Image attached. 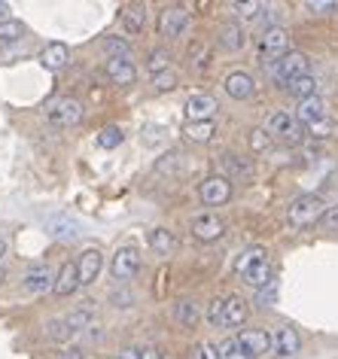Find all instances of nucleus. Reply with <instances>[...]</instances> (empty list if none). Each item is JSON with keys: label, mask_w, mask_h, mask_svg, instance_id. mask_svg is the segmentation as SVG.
<instances>
[{"label": "nucleus", "mask_w": 338, "mask_h": 359, "mask_svg": "<svg viewBox=\"0 0 338 359\" xmlns=\"http://www.w3.org/2000/svg\"><path fill=\"white\" fill-rule=\"evenodd\" d=\"M235 271L238 277L253 286V290H265L271 283V259L265 247H247L241 256L235 259Z\"/></svg>", "instance_id": "1"}, {"label": "nucleus", "mask_w": 338, "mask_h": 359, "mask_svg": "<svg viewBox=\"0 0 338 359\" xmlns=\"http://www.w3.org/2000/svg\"><path fill=\"white\" fill-rule=\"evenodd\" d=\"M323 210H326V204L320 195H314V192L299 195V198H292L290 208H287V222L292 229H311L314 222L323 219Z\"/></svg>", "instance_id": "2"}, {"label": "nucleus", "mask_w": 338, "mask_h": 359, "mask_svg": "<svg viewBox=\"0 0 338 359\" xmlns=\"http://www.w3.org/2000/svg\"><path fill=\"white\" fill-rule=\"evenodd\" d=\"M305 74H308V55H305V52H296V49H290L287 55L274 58L271 67H269V76L280 88H287L292 79H299V76H305Z\"/></svg>", "instance_id": "3"}, {"label": "nucleus", "mask_w": 338, "mask_h": 359, "mask_svg": "<svg viewBox=\"0 0 338 359\" xmlns=\"http://www.w3.org/2000/svg\"><path fill=\"white\" fill-rule=\"evenodd\" d=\"M269 134H274V137L283 143H290V147H296V143L305 140V125H302L296 116H290L287 110H278L269 116Z\"/></svg>", "instance_id": "4"}, {"label": "nucleus", "mask_w": 338, "mask_h": 359, "mask_svg": "<svg viewBox=\"0 0 338 359\" xmlns=\"http://www.w3.org/2000/svg\"><path fill=\"white\" fill-rule=\"evenodd\" d=\"M235 341L241 344V350L250 359H256V356H265V353H271L274 350V335L269 329H259V326H253V329H241L235 335Z\"/></svg>", "instance_id": "5"}, {"label": "nucleus", "mask_w": 338, "mask_h": 359, "mask_svg": "<svg viewBox=\"0 0 338 359\" xmlns=\"http://www.w3.org/2000/svg\"><path fill=\"white\" fill-rule=\"evenodd\" d=\"M83 116H86V110L76 97H58V101L49 107V122L58 125V128H74V125L83 122Z\"/></svg>", "instance_id": "6"}, {"label": "nucleus", "mask_w": 338, "mask_h": 359, "mask_svg": "<svg viewBox=\"0 0 338 359\" xmlns=\"http://www.w3.org/2000/svg\"><path fill=\"white\" fill-rule=\"evenodd\" d=\"M189 10L186 6H165L162 15H158V34L168 40H174V37H180V34L189 28Z\"/></svg>", "instance_id": "7"}, {"label": "nucleus", "mask_w": 338, "mask_h": 359, "mask_svg": "<svg viewBox=\"0 0 338 359\" xmlns=\"http://www.w3.org/2000/svg\"><path fill=\"white\" fill-rule=\"evenodd\" d=\"M137 268H140V253H137V247H119L116 253H113L110 274L116 277V280H131V277L137 274Z\"/></svg>", "instance_id": "8"}, {"label": "nucleus", "mask_w": 338, "mask_h": 359, "mask_svg": "<svg viewBox=\"0 0 338 359\" xmlns=\"http://www.w3.org/2000/svg\"><path fill=\"white\" fill-rule=\"evenodd\" d=\"M229 198H232V183H229L222 174L208 177L201 183V201L208 204V208H222Z\"/></svg>", "instance_id": "9"}, {"label": "nucleus", "mask_w": 338, "mask_h": 359, "mask_svg": "<svg viewBox=\"0 0 338 359\" xmlns=\"http://www.w3.org/2000/svg\"><path fill=\"white\" fill-rule=\"evenodd\" d=\"M222 235H226V222H222L217 213H201V217L192 219V238L195 241L210 244V241H219Z\"/></svg>", "instance_id": "10"}, {"label": "nucleus", "mask_w": 338, "mask_h": 359, "mask_svg": "<svg viewBox=\"0 0 338 359\" xmlns=\"http://www.w3.org/2000/svg\"><path fill=\"white\" fill-rule=\"evenodd\" d=\"M25 290L34 292V295H43V292L55 290V271H52L49 265L28 268V274H25Z\"/></svg>", "instance_id": "11"}, {"label": "nucleus", "mask_w": 338, "mask_h": 359, "mask_svg": "<svg viewBox=\"0 0 338 359\" xmlns=\"http://www.w3.org/2000/svg\"><path fill=\"white\" fill-rule=\"evenodd\" d=\"M217 101L210 95H189L186 101V122H213Z\"/></svg>", "instance_id": "12"}, {"label": "nucleus", "mask_w": 338, "mask_h": 359, "mask_svg": "<svg viewBox=\"0 0 338 359\" xmlns=\"http://www.w3.org/2000/svg\"><path fill=\"white\" fill-rule=\"evenodd\" d=\"M101 268H104V256H101V250H86V253L76 259L79 286L95 283V280H97V274H101Z\"/></svg>", "instance_id": "13"}, {"label": "nucleus", "mask_w": 338, "mask_h": 359, "mask_svg": "<svg viewBox=\"0 0 338 359\" xmlns=\"http://www.w3.org/2000/svg\"><path fill=\"white\" fill-rule=\"evenodd\" d=\"M107 76L113 86H135L137 70L131 65V58H107Z\"/></svg>", "instance_id": "14"}, {"label": "nucleus", "mask_w": 338, "mask_h": 359, "mask_svg": "<svg viewBox=\"0 0 338 359\" xmlns=\"http://www.w3.org/2000/svg\"><path fill=\"white\" fill-rule=\"evenodd\" d=\"M222 86H226V95L235 97V101H247V97H253V92H256L253 76L244 74V70H235V74H229Z\"/></svg>", "instance_id": "15"}, {"label": "nucleus", "mask_w": 338, "mask_h": 359, "mask_svg": "<svg viewBox=\"0 0 338 359\" xmlns=\"http://www.w3.org/2000/svg\"><path fill=\"white\" fill-rule=\"evenodd\" d=\"M247 302L241 295H229V299H222V329H232V326H241L247 320Z\"/></svg>", "instance_id": "16"}, {"label": "nucleus", "mask_w": 338, "mask_h": 359, "mask_svg": "<svg viewBox=\"0 0 338 359\" xmlns=\"http://www.w3.org/2000/svg\"><path fill=\"white\" fill-rule=\"evenodd\" d=\"M299 350H302V338L292 326H283V329L274 332V353L278 356L287 359V356H296Z\"/></svg>", "instance_id": "17"}, {"label": "nucleus", "mask_w": 338, "mask_h": 359, "mask_svg": "<svg viewBox=\"0 0 338 359\" xmlns=\"http://www.w3.org/2000/svg\"><path fill=\"white\" fill-rule=\"evenodd\" d=\"M259 49L265 52V55H287V49H290V34L283 31V28H271V31H265L262 37H259Z\"/></svg>", "instance_id": "18"}, {"label": "nucleus", "mask_w": 338, "mask_h": 359, "mask_svg": "<svg viewBox=\"0 0 338 359\" xmlns=\"http://www.w3.org/2000/svg\"><path fill=\"white\" fill-rule=\"evenodd\" d=\"M296 119L305 125V128H311V125H317V122L329 119V116H326V104L320 101V97H308V101H299Z\"/></svg>", "instance_id": "19"}, {"label": "nucleus", "mask_w": 338, "mask_h": 359, "mask_svg": "<svg viewBox=\"0 0 338 359\" xmlns=\"http://www.w3.org/2000/svg\"><path fill=\"white\" fill-rule=\"evenodd\" d=\"M46 231L58 241H74L79 238V222L74 217H67V213H58V217H52L46 222Z\"/></svg>", "instance_id": "20"}, {"label": "nucleus", "mask_w": 338, "mask_h": 359, "mask_svg": "<svg viewBox=\"0 0 338 359\" xmlns=\"http://www.w3.org/2000/svg\"><path fill=\"white\" fill-rule=\"evenodd\" d=\"M79 290V271H76V262H65L61 265V271L55 274V295H61V299H65V295H74Z\"/></svg>", "instance_id": "21"}, {"label": "nucleus", "mask_w": 338, "mask_h": 359, "mask_svg": "<svg viewBox=\"0 0 338 359\" xmlns=\"http://www.w3.org/2000/svg\"><path fill=\"white\" fill-rule=\"evenodd\" d=\"M40 61L46 70H65L67 61H70V49L65 43H49V46L40 52Z\"/></svg>", "instance_id": "22"}, {"label": "nucleus", "mask_w": 338, "mask_h": 359, "mask_svg": "<svg viewBox=\"0 0 338 359\" xmlns=\"http://www.w3.org/2000/svg\"><path fill=\"white\" fill-rule=\"evenodd\" d=\"M122 28H126L131 37L144 31V28H147V6H144V4L126 6V10H122Z\"/></svg>", "instance_id": "23"}, {"label": "nucleus", "mask_w": 338, "mask_h": 359, "mask_svg": "<svg viewBox=\"0 0 338 359\" xmlns=\"http://www.w3.org/2000/svg\"><path fill=\"white\" fill-rule=\"evenodd\" d=\"M219 43H222V49H229V52H241L247 46V34H244L241 25L229 22L219 28Z\"/></svg>", "instance_id": "24"}, {"label": "nucleus", "mask_w": 338, "mask_h": 359, "mask_svg": "<svg viewBox=\"0 0 338 359\" xmlns=\"http://www.w3.org/2000/svg\"><path fill=\"white\" fill-rule=\"evenodd\" d=\"M219 170H222V177H250L253 174V165L247 158L241 156H235V152H226V156L219 158Z\"/></svg>", "instance_id": "25"}, {"label": "nucleus", "mask_w": 338, "mask_h": 359, "mask_svg": "<svg viewBox=\"0 0 338 359\" xmlns=\"http://www.w3.org/2000/svg\"><path fill=\"white\" fill-rule=\"evenodd\" d=\"M198 304L189 302V299H183V302H177L174 304V320L180 323L183 329H195V323H198Z\"/></svg>", "instance_id": "26"}, {"label": "nucleus", "mask_w": 338, "mask_h": 359, "mask_svg": "<svg viewBox=\"0 0 338 359\" xmlns=\"http://www.w3.org/2000/svg\"><path fill=\"white\" fill-rule=\"evenodd\" d=\"M149 247H153L158 256H171L177 250V238L168 229H153L149 231Z\"/></svg>", "instance_id": "27"}, {"label": "nucleus", "mask_w": 338, "mask_h": 359, "mask_svg": "<svg viewBox=\"0 0 338 359\" xmlns=\"http://www.w3.org/2000/svg\"><path fill=\"white\" fill-rule=\"evenodd\" d=\"M317 79L311 76V74H305V76H299V79H292V83L287 86V92L292 95V97H299V101H308V97H317Z\"/></svg>", "instance_id": "28"}, {"label": "nucleus", "mask_w": 338, "mask_h": 359, "mask_svg": "<svg viewBox=\"0 0 338 359\" xmlns=\"http://www.w3.org/2000/svg\"><path fill=\"white\" fill-rule=\"evenodd\" d=\"M92 302H86V308H79V311H74V313H67V326H70V332H83V329H92V320H95V313H92V308H88Z\"/></svg>", "instance_id": "29"}, {"label": "nucleus", "mask_w": 338, "mask_h": 359, "mask_svg": "<svg viewBox=\"0 0 338 359\" xmlns=\"http://www.w3.org/2000/svg\"><path fill=\"white\" fill-rule=\"evenodd\" d=\"M95 140H97V147H101V149H116L119 143L126 140V134H122L119 125H107V128L97 131V137H95Z\"/></svg>", "instance_id": "30"}, {"label": "nucleus", "mask_w": 338, "mask_h": 359, "mask_svg": "<svg viewBox=\"0 0 338 359\" xmlns=\"http://www.w3.org/2000/svg\"><path fill=\"white\" fill-rule=\"evenodd\" d=\"M183 134L189 140H195V143H208L213 137V122H186Z\"/></svg>", "instance_id": "31"}, {"label": "nucleus", "mask_w": 338, "mask_h": 359, "mask_svg": "<svg viewBox=\"0 0 338 359\" xmlns=\"http://www.w3.org/2000/svg\"><path fill=\"white\" fill-rule=\"evenodd\" d=\"M168 65H171V55H168V49H153V52L147 55V70H149L153 76L165 74Z\"/></svg>", "instance_id": "32"}, {"label": "nucleus", "mask_w": 338, "mask_h": 359, "mask_svg": "<svg viewBox=\"0 0 338 359\" xmlns=\"http://www.w3.org/2000/svg\"><path fill=\"white\" fill-rule=\"evenodd\" d=\"M217 356H219V359H250V356H247L244 350H241V344H238L235 338H222L219 344H217Z\"/></svg>", "instance_id": "33"}, {"label": "nucleus", "mask_w": 338, "mask_h": 359, "mask_svg": "<svg viewBox=\"0 0 338 359\" xmlns=\"http://www.w3.org/2000/svg\"><path fill=\"white\" fill-rule=\"evenodd\" d=\"M104 52H107L110 58H128V55H131V46H128V43L122 40V37H107V40H104Z\"/></svg>", "instance_id": "34"}, {"label": "nucleus", "mask_w": 338, "mask_h": 359, "mask_svg": "<svg viewBox=\"0 0 338 359\" xmlns=\"http://www.w3.org/2000/svg\"><path fill=\"white\" fill-rule=\"evenodd\" d=\"M232 13H235L241 22H250V19H256V15L262 13V4H256V0H244V4H232Z\"/></svg>", "instance_id": "35"}, {"label": "nucleus", "mask_w": 338, "mask_h": 359, "mask_svg": "<svg viewBox=\"0 0 338 359\" xmlns=\"http://www.w3.org/2000/svg\"><path fill=\"white\" fill-rule=\"evenodd\" d=\"M70 335H74V332H70V326H67L65 317L46 323V338H52V341H67Z\"/></svg>", "instance_id": "36"}, {"label": "nucleus", "mask_w": 338, "mask_h": 359, "mask_svg": "<svg viewBox=\"0 0 338 359\" xmlns=\"http://www.w3.org/2000/svg\"><path fill=\"white\" fill-rule=\"evenodd\" d=\"M22 34H25V25L22 22H4V25H0V40H19L22 37Z\"/></svg>", "instance_id": "37"}, {"label": "nucleus", "mask_w": 338, "mask_h": 359, "mask_svg": "<svg viewBox=\"0 0 338 359\" xmlns=\"http://www.w3.org/2000/svg\"><path fill=\"white\" fill-rule=\"evenodd\" d=\"M204 317H208V323L213 329H222V299H213L208 304V313H204Z\"/></svg>", "instance_id": "38"}, {"label": "nucleus", "mask_w": 338, "mask_h": 359, "mask_svg": "<svg viewBox=\"0 0 338 359\" xmlns=\"http://www.w3.org/2000/svg\"><path fill=\"white\" fill-rule=\"evenodd\" d=\"M305 10H308V13L323 15V13H335V10H338V4H335V0H308Z\"/></svg>", "instance_id": "39"}, {"label": "nucleus", "mask_w": 338, "mask_h": 359, "mask_svg": "<svg viewBox=\"0 0 338 359\" xmlns=\"http://www.w3.org/2000/svg\"><path fill=\"white\" fill-rule=\"evenodd\" d=\"M153 86H156V92H171V88L177 86V76L171 74V70H165V74L153 76Z\"/></svg>", "instance_id": "40"}, {"label": "nucleus", "mask_w": 338, "mask_h": 359, "mask_svg": "<svg viewBox=\"0 0 338 359\" xmlns=\"http://www.w3.org/2000/svg\"><path fill=\"white\" fill-rule=\"evenodd\" d=\"M165 140V128L162 125H147L144 128V143L147 147H156V143H162Z\"/></svg>", "instance_id": "41"}, {"label": "nucleus", "mask_w": 338, "mask_h": 359, "mask_svg": "<svg viewBox=\"0 0 338 359\" xmlns=\"http://www.w3.org/2000/svg\"><path fill=\"white\" fill-rule=\"evenodd\" d=\"M180 161H183V156H180V152H171V156H165L162 161H158V170H162V174H174V170H177V165H180Z\"/></svg>", "instance_id": "42"}, {"label": "nucleus", "mask_w": 338, "mask_h": 359, "mask_svg": "<svg viewBox=\"0 0 338 359\" xmlns=\"http://www.w3.org/2000/svg\"><path fill=\"white\" fill-rule=\"evenodd\" d=\"M269 143H271V137L265 134L262 128H256L253 134H250V147L256 149V152H262V149H269Z\"/></svg>", "instance_id": "43"}, {"label": "nucleus", "mask_w": 338, "mask_h": 359, "mask_svg": "<svg viewBox=\"0 0 338 359\" xmlns=\"http://www.w3.org/2000/svg\"><path fill=\"white\" fill-rule=\"evenodd\" d=\"M320 222H323V229L338 231V204H335V208H326L323 210V219H320Z\"/></svg>", "instance_id": "44"}, {"label": "nucleus", "mask_w": 338, "mask_h": 359, "mask_svg": "<svg viewBox=\"0 0 338 359\" xmlns=\"http://www.w3.org/2000/svg\"><path fill=\"white\" fill-rule=\"evenodd\" d=\"M305 134H314V137H326V134H332V122L323 119L317 125H311V128H305Z\"/></svg>", "instance_id": "45"}, {"label": "nucleus", "mask_w": 338, "mask_h": 359, "mask_svg": "<svg viewBox=\"0 0 338 359\" xmlns=\"http://www.w3.org/2000/svg\"><path fill=\"white\" fill-rule=\"evenodd\" d=\"M192 359H219L217 356V347H210V344H198L192 350Z\"/></svg>", "instance_id": "46"}, {"label": "nucleus", "mask_w": 338, "mask_h": 359, "mask_svg": "<svg viewBox=\"0 0 338 359\" xmlns=\"http://www.w3.org/2000/svg\"><path fill=\"white\" fill-rule=\"evenodd\" d=\"M58 359H86V353H83V347H67V350H61Z\"/></svg>", "instance_id": "47"}, {"label": "nucleus", "mask_w": 338, "mask_h": 359, "mask_svg": "<svg viewBox=\"0 0 338 359\" xmlns=\"http://www.w3.org/2000/svg\"><path fill=\"white\" fill-rule=\"evenodd\" d=\"M259 19H262L265 25H269V28H265V31L278 28V25H274V19H278V13H274V10H262V15H259Z\"/></svg>", "instance_id": "48"}, {"label": "nucleus", "mask_w": 338, "mask_h": 359, "mask_svg": "<svg viewBox=\"0 0 338 359\" xmlns=\"http://www.w3.org/2000/svg\"><path fill=\"white\" fill-rule=\"evenodd\" d=\"M119 359H144V350H137V347H126L122 350V356Z\"/></svg>", "instance_id": "49"}, {"label": "nucleus", "mask_w": 338, "mask_h": 359, "mask_svg": "<svg viewBox=\"0 0 338 359\" xmlns=\"http://www.w3.org/2000/svg\"><path fill=\"white\" fill-rule=\"evenodd\" d=\"M10 4H4V0H0V25H4V22H10Z\"/></svg>", "instance_id": "50"}, {"label": "nucleus", "mask_w": 338, "mask_h": 359, "mask_svg": "<svg viewBox=\"0 0 338 359\" xmlns=\"http://www.w3.org/2000/svg\"><path fill=\"white\" fill-rule=\"evenodd\" d=\"M144 359H165L158 350H144Z\"/></svg>", "instance_id": "51"}, {"label": "nucleus", "mask_w": 338, "mask_h": 359, "mask_svg": "<svg viewBox=\"0 0 338 359\" xmlns=\"http://www.w3.org/2000/svg\"><path fill=\"white\" fill-rule=\"evenodd\" d=\"M4 256H6V241L0 238V259H4Z\"/></svg>", "instance_id": "52"}, {"label": "nucleus", "mask_w": 338, "mask_h": 359, "mask_svg": "<svg viewBox=\"0 0 338 359\" xmlns=\"http://www.w3.org/2000/svg\"><path fill=\"white\" fill-rule=\"evenodd\" d=\"M6 280V271H4V268H0V283H4Z\"/></svg>", "instance_id": "53"}]
</instances>
